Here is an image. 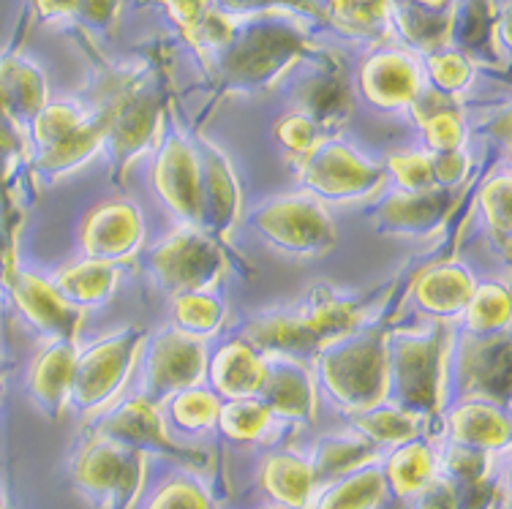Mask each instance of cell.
I'll list each match as a JSON object with an SVG mask.
<instances>
[{"label":"cell","mask_w":512,"mask_h":509,"mask_svg":"<svg viewBox=\"0 0 512 509\" xmlns=\"http://www.w3.org/2000/svg\"><path fill=\"white\" fill-rule=\"evenodd\" d=\"M314 55L316 47L295 17L265 9L235 14L232 36L205 69L216 77L224 93H251L273 85L297 60Z\"/></svg>","instance_id":"6da1fadb"},{"label":"cell","mask_w":512,"mask_h":509,"mask_svg":"<svg viewBox=\"0 0 512 509\" xmlns=\"http://www.w3.org/2000/svg\"><path fill=\"white\" fill-rule=\"evenodd\" d=\"M387 398L395 409L431 417L444 406V384L450 368V343L442 327L428 333L384 335Z\"/></svg>","instance_id":"7a4b0ae2"},{"label":"cell","mask_w":512,"mask_h":509,"mask_svg":"<svg viewBox=\"0 0 512 509\" xmlns=\"http://www.w3.org/2000/svg\"><path fill=\"white\" fill-rule=\"evenodd\" d=\"M316 376L335 406L355 414L371 412L387 398L384 335L349 333L316 352Z\"/></svg>","instance_id":"3957f363"},{"label":"cell","mask_w":512,"mask_h":509,"mask_svg":"<svg viewBox=\"0 0 512 509\" xmlns=\"http://www.w3.org/2000/svg\"><path fill=\"white\" fill-rule=\"evenodd\" d=\"M357 308L341 294L316 292L297 311L259 316L248 327V343L259 349H273L281 354L319 352L327 343L355 333Z\"/></svg>","instance_id":"277c9868"},{"label":"cell","mask_w":512,"mask_h":509,"mask_svg":"<svg viewBox=\"0 0 512 509\" xmlns=\"http://www.w3.org/2000/svg\"><path fill=\"white\" fill-rule=\"evenodd\" d=\"M148 471V455L93 436L71 463L74 488L99 509H131L139 501Z\"/></svg>","instance_id":"5b68a950"},{"label":"cell","mask_w":512,"mask_h":509,"mask_svg":"<svg viewBox=\"0 0 512 509\" xmlns=\"http://www.w3.org/2000/svg\"><path fill=\"white\" fill-rule=\"evenodd\" d=\"M256 235L273 251L297 259H314L333 251L338 243L333 218L311 194H286L267 199L248 218Z\"/></svg>","instance_id":"8992f818"},{"label":"cell","mask_w":512,"mask_h":509,"mask_svg":"<svg viewBox=\"0 0 512 509\" xmlns=\"http://www.w3.org/2000/svg\"><path fill=\"white\" fill-rule=\"evenodd\" d=\"M145 333L137 327H126L120 333L101 338L85 352H77L74 376H71L69 403L77 412H101L120 387L142 354Z\"/></svg>","instance_id":"52a82bcc"},{"label":"cell","mask_w":512,"mask_h":509,"mask_svg":"<svg viewBox=\"0 0 512 509\" xmlns=\"http://www.w3.org/2000/svg\"><path fill=\"white\" fill-rule=\"evenodd\" d=\"M224 267L227 259L221 245L199 226H183L175 235L161 240L148 256L153 281L169 297L205 292L221 278Z\"/></svg>","instance_id":"ba28073f"},{"label":"cell","mask_w":512,"mask_h":509,"mask_svg":"<svg viewBox=\"0 0 512 509\" xmlns=\"http://www.w3.org/2000/svg\"><path fill=\"white\" fill-rule=\"evenodd\" d=\"M297 177L319 202L363 199L387 183L384 167L360 156L344 139H322L306 158L297 161Z\"/></svg>","instance_id":"9c48e42d"},{"label":"cell","mask_w":512,"mask_h":509,"mask_svg":"<svg viewBox=\"0 0 512 509\" xmlns=\"http://www.w3.org/2000/svg\"><path fill=\"white\" fill-rule=\"evenodd\" d=\"M164 118V104L145 77H134L109 98V123L101 150L109 164L126 169L145 150L158 142V128Z\"/></svg>","instance_id":"30bf717a"},{"label":"cell","mask_w":512,"mask_h":509,"mask_svg":"<svg viewBox=\"0 0 512 509\" xmlns=\"http://www.w3.org/2000/svg\"><path fill=\"white\" fill-rule=\"evenodd\" d=\"M142 398L150 403L169 401L175 392L199 387L207 376L205 341L169 327L145 338L142 346Z\"/></svg>","instance_id":"8fae6325"},{"label":"cell","mask_w":512,"mask_h":509,"mask_svg":"<svg viewBox=\"0 0 512 509\" xmlns=\"http://www.w3.org/2000/svg\"><path fill=\"white\" fill-rule=\"evenodd\" d=\"M0 281L9 292L11 303L25 322L50 341H77L82 314L74 305H69L60 292L52 286L50 278L39 273H30L11 256L0 267Z\"/></svg>","instance_id":"7c38bea8"},{"label":"cell","mask_w":512,"mask_h":509,"mask_svg":"<svg viewBox=\"0 0 512 509\" xmlns=\"http://www.w3.org/2000/svg\"><path fill=\"white\" fill-rule=\"evenodd\" d=\"M145 237V221L134 202L107 199L85 213L79 226V248L85 259L118 267L137 254Z\"/></svg>","instance_id":"4fadbf2b"},{"label":"cell","mask_w":512,"mask_h":509,"mask_svg":"<svg viewBox=\"0 0 512 509\" xmlns=\"http://www.w3.org/2000/svg\"><path fill=\"white\" fill-rule=\"evenodd\" d=\"M150 180L172 216L186 226H199V156L191 139L180 131H169L158 142Z\"/></svg>","instance_id":"5bb4252c"},{"label":"cell","mask_w":512,"mask_h":509,"mask_svg":"<svg viewBox=\"0 0 512 509\" xmlns=\"http://www.w3.org/2000/svg\"><path fill=\"white\" fill-rule=\"evenodd\" d=\"M96 436H104V439L123 444L128 450L145 452V455L161 452V455L180 458V461H197L194 452L186 450L183 444L169 436L167 420L158 412L156 403H150L142 395L109 409L96 425Z\"/></svg>","instance_id":"9a60e30c"},{"label":"cell","mask_w":512,"mask_h":509,"mask_svg":"<svg viewBox=\"0 0 512 509\" xmlns=\"http://www.w3.org/2000/svg\"><path fill=\"white\" fill-rule=\"evenodd\" d=\"M357 82H360V93L371 107L382 112H398L409 107L423 90L425 74L409 52L382 49L360 66Z\"/></svg>","instance_id":"2e32d148"},{"label":"cell","mask_w":512,"mask_h":509,"mask_svg":"<svg viewBox=\"0 0 512 509\" xmlns=\"http://www.w3.org/2000/svg\"><path fill=\"white\" fill-rule=\"evenodd\" d=\"M455 207L453 191H390L371 213V221L382 235L425 237L442 229Z\"/></svg>","instance_id":"e0dca14e"},{"label":"cell","mask_w":512,"mask_h":509,"mask_svg":"<svg viewBox=\"0 0 512 509\" xmlns=\"http://www.w3.org/2000/svg\"><path fill=\"white\" fill-rule=\"evenodd\" d=\"M199 229L210 237L227 235L240 216V188L227 156L210 142H197Z\"/></svg>","instance_id":"ac0fdd59"},{"label":"cell","mask_w":512,"mask_h":509,"mask_svg":"<svg viewBox=\"0 0 512 509\" xmlns=\"http://www.w3.org/2000/svg\"><path fill=\"white\" fill-rule=\"evenodd\" d=\"M256 398L276 420L311 422L316 414L314 376L286 354L265 360V382Z\"/></svg>","instance_id":"d6986e66"},{"label":"cell","mask_w":512,"mask_h":509,"mask_svg":"<svg viewBox=\"0 0 512 509\" xmlns=\"http://www.w3.org/2000/svg\"><path fill=\"white\" fill-rule=\"evenodd\" d=\"M450 447L496 455L510 447V417L488 398H463L447 412Z\"/></svg>","instance_id":"ffe728a7"},{"label":"cell","mask_w":512,"mask_h":509,"mask_svg":"<svg viewBox=\"0 0 512 509\" xmlns=\"http://www.w3.org/2000/svg\"><path fill=\"white\" fill-rule=\"evenodd\" d=\"M77 360V343L50 341L28 368V395L47 417H60L71 395V376Z\"/></svg>","instance_id":"44dd1931"},{"label":"cell","mask_w":512,"mask_h":509,"mask_svg":"<svg viewBox=\"0 0 512 509\" xmlns=\"http://www.w3.org/2000/svg\"><path fill=\"white\" fill-rule=\"evenodd\" d=\"M207 379L221 401L256 398L265 382V357L248 341L224 343L207 363Z\"/></svg>","instance_id":"7402d4cb"},{"label":"cell","mask_w":512,"mask_h":509,"mask_svg":"<svg viewBox=\"0 0 512 509\" xmlns=\"http://www.w3.org/2000/svg\"><path fill=\"white\" fill-rule=\"evenodd\" d=\"M256 482L278 509H308L316 496L311 463L297 452H270L259 463Z\"/></svg>","instance_id":"603a6c76"},{"label":"cell","mask_w":512,"mask_h":509,"mask_svg":"<svg viewBox=\"0 0 512 509\" xmlns=\"http://www.w3.org/2000/svg\"><path fill=\"white\" fill-rule=\"evenodd\" d=\"M50 101V88L44 71L22 55L0 58V107L22 131Z\"/></svg>","instance_id":"cb8c5ba5"},{"label":"cell","mask_w":512,"mask_h":509,"mask_svg":"<svg viewBox=\"0 0 512 509\" xmlns=\"http://www.w3.org/2000/svg\"><path fill=\"white\" fill-rule=\"evenodd\" d=\"M109 123V101L99 112H93L88 118L82 120V126L77 131H71L69 137L58 142L50 150L44 153H36L30 158L33 164V172L41 177V180H58V177L69 175L82 164H88L90 158L96 156L104 145V134H107Z\"/></svg>","instance_id":"d4e9b609"},{"label":"cell","mask_w":512,"mask_h":509,"mask_svg":"<svg viewBox=\"0 0 512 509\" xmlns=\"http://www.w3.org/2000/svg\"><path fill=\"white\" fill-rule=\"evenodd\" d=\"M474 275L463 265H436L414 281L412 297L417 308L436 319H458L472 300Z\"/></svg>","instance_id":"484cf974"},{"label":"cell","mask_w":512,"mask_h":509,"mask_svg":"<svg viewBox=\"0 0 512 509\" xmlns=\"http://www.w3.org/2000/svg\"><path fill=\"white\" fill-rule=\"evenodd\" d=\"M382 474L387 482V493L412 501L420 490L428 488L439 477V458L431 444H425L423 439H412L387 452Z\"/></svg>","instance_id":"4316f807"},{"label":"cell","mask_w":512,"mask_h":509,"mask_svg":"<svg viewBox=\"0 0 512 509\" xmlns=\"http://www.w3.org/2000/svg\"><path fill=\"white\" fill-rule=\"evenodd\" d=\"M50 281L66 303L85 311V308H96V305L107 303L118 289L120 273L115 265L85 259V262L58 270Z\"/></svg>","instance_id":"83f0119b"},{"label":"cell","mask_w":512,"mask_h":509,"mask_svg":"<svg viewBox=\"0 0 512 509\" xmlns=\"http://www.w3.org/2000/svg\"><path fill=\"white\" fill-rule=\"evenodd\" d=\"M384 499H387V482H384L382 463H368L341 480L322 485L319 496H314L308 509H379Z\"/></svg>","instance_id":"f1b7e54d"},{"label":"cell","mask_w":512,"mask_h":509,"mask_svg":"<svg viewBox=\"0 0 512 509\" xmlns=\"http://www.w3.org/2000/svg\"><path fill=\"white\" fill-rule=\"evenodd\" d=\"M376 450L371 441H365L363 436H327L319 439L311 450V471H314L316 488H322L327 482H335L352 474V471L363 469L368 463H376Z\"/></svg>","instance_id":"f546056e"},{"label":"cell","mask_w":512,"mask_h":509,"mask_svg":"<svg viewBox=\"0 0 512 509\" xmlns=\"http://www.w3.org/2000/svg\"><path fill=\"white\" fill-rule=\"evenodd\" d=\"M450 363H455L461 390L469 398L472 392H483L488 382H496V368L507 371V363H510L507 341L499 335L496 338H472Z\"/></svg>","instance_id":"4dcf8cb0"},{"label":"cell","mask_w":512,"mask_h":509,"mask_svg":"<svg viewBox=\"0 0 512 509\" xmlns=\"http://www.w3.org/2000/svg\"><path fill=\"white\" fill-rule=\"evenodd\" d=\"M352 425H355L357 436H363L365 441H371L376 450H393L398 444H406V441L420 439V425H423V417H417L412 412H404V409H395L390 403H382L371 412L355 414L352 417Z\"/></svg>","instance_id":"1f68e13d"},{"label":"cell","mask_w":512,"mask_h":509,"mask_svg":"<svg viewBox=\"0 0 512 509\" xmlns=\"http://www.w3.org/2000/svg\"><path fill=\"white\" fill-rule=\"evenodd\" d=\"M463 327L472 338H496L510 327V292L502 284L474 286L463 311Z\"/></svg>","instance_id":"d6a6232c"},{"label":"cell","mask_w":512,"mask_h":509,"mask_svg":"<svg viewBox=\"0 0 512 509\" xmlns=\"http://www.w3.org/2000/svg\"><path fill=\"white\" fill-rule=\"evenodd\" d=\"M221 398L210 387H188L175 392L167 401V420L172 428L186 433H202L216 428L218 412H221Z\"/></svg>","instance_id":"836d02e7"},{"label":"cell","mask_w":512,"mask_h":509,"mask_svg":"<svg viewBox=\"0 0 512 509\" xmlns=\"http://www.w3.org/2000/svg\"><path fill=\"white\" fill-rule=\"evenodd\" d=\"M276 417L267 412L259 398H240V401H224L218 412L216 428L229 441L237 444H254L262 441L273 428Z\"/></svg>","instance_id":"e575fe53"},{"label":"cell","mask_w":512,"mask_h":509,"mask_svg":"<svg viewBox=\"0 0 512 509\" xmlns=\"http://www.w3.org/2000/svg\"><path fill=\"white\" fill-rule=\"evenodd\" d=\"M172 322L180 333L205 341L224 322V303L210 289L180 294V297H172Z\"/></svg>","instance_id":"d590c367"},{"label":"cell","mask_w":512,"mask_h":509,"mask_svg":"<svg viewBox=\"0 0 512 509\" xmlns=\"http://www.w3.org/2000/svg\"><path fill=\"white\" fill-rule=\"evenodd\" d=\"M335 28L360 39H376L390 28V0H327Z\"/></svg>","instance_id":"8d00e7d4"},{"label":"cell","mask_w":512,"mask_h":509,"mask_svg":"<svg viewBox=\"0 0 512 509\" xmlns=\"http://www.w3.org/2000/svg\"><path fill=\"white\" fill-rule=\"evenodd\" d=\"M85 118L88 115H85V109L79 107L77 101H47L39 115L30 120L28 131H25L28 134V145L36 153H44V150H50L58 142H63L71 131H77Z\"/></svg>","instance_id":"74e56055"},{"label":"cell","mask_w":512,"mask_h":509,"mask_svg":"<svg viewBox=\"0 0 512 509\" xmlns=\"http://www.w3.org/2000/svg\"><path fill=\"white\" fill-rule=\"evenodd\" d=\"M510 172L502 169L499 175L488 177L477 194V207H480V216H483L488 232H491L493 243L502 248V254H510Z\"/></svg>","instance_id":"f35d334b"},{"label":"cell","mask_w":512,"mask_h":509,"mask_svg":"<svg viewBox=\"0 0 512 509\" xmlns=\"http://www.w3.org/2000/svg\"><path fill=\"white\" fill-rule=\"evenodd\" d=\"M425 74H428L431 88L444 93V96L458 98L463 90L472 85L474 66L466 52L444 47L431 52V55H425Z\"/></svg>","instance_id":"ab89813d"},{"label":"cell","mask_w":512,"mask_h":509,"mask_svg":"<svg viewBox=\"0 0 512 509\" xmlns=\"http://www.w3.org/2000/svg\"><path fill=\"white\" fill-rule=\"evenodd\" d=\"M25 161H30L28 134L0 107V218L3 221H6V207L11 202V183Z\"/></svg>","instance_id":"60d3db41"},{"label":"cell","mask_w":512,"mask_h":509,"mask_svg":"<svg viewBox=\"0 0 512 509\" xmlns=\"http://www.w3.org/2000/svg\"><path fill=\"white\" fill-rule=\"evenodd\" d=\"M303 101H306V107L300 112H306L322 131L338 118L344 120L346 109H349V96H346L344 82L338 77H316L303 93Z\"/></svg>","instance_id":"b9f144b4"},{"label":"cell","mask_w":512,"mask_h":509,"mask_svg":"<svg viewBox=\"0 0 512 509\" xmlns=\"http://www.w3.org/2000/svg\"><path fill=\"white\" fill-rule=\"evenodd\" d=\"M145 509H218L207 488L188 474L169 477L145 501Z\"/></svg>","instance_id":"7bdbcfd3"},{"label":"cell","mask_w":512,"mask_h":509,"mask_svg":"<svg viewBox=\"0 0 512 509\" xmlns=\"http://www.w3.org/2000/svg\"><path fill=\"white\" fill-rule=\"evenodd\" d=\"M420 131H423L425 153H453V150H463V142H466V123L458 107L444 109L434 118L423 120Z\"/></svg>","instance_id":"ee69618b"},{"label":"cell","mask_w":512,"mask_h":509,"mask_svg":"<svg viewBox=\"0 0 512 509\" xmlns=\"http://www.w3.org/2000/svg\"><path fill=\"white\" fill-rule=\"evenodd\" d=\"M276 139L281 142V147H284L289 156L300 161V158H306L325 139V131L316 126L306 112L297 109V112H289V115L278 120Z\"/></svg>","instance_id":"f6af8a7d"},{"label":"cell","mask_w":512,"mask_h":509,"mask_svg":"<svg viewBox=\"0 0 512 509\" xmlns=\"http://www.w3.org/2000/svg\"><path fill=\"white\" fill-rule=\"evenodd\" d=\"M387 177H393L398 191H431L434 172H431V156L428 153H395L384 167Z\"/></svg>","instance_id":"bcb514c9"},{"label":"cell","mask_w":512,"mask_h":509,"mask_svg":"<svg viewBox=\"0 0 512 509\" xmlns=\"http://www.w3.org/2000/svg\"><path fill=\"white\" fill-rule=\"evenodd\" d=\"M123 0H74L71 20L93 36H109L120 20Z\"/></svg>","instance_id":"7dc6e473"},{"label":"cell","mask_w":512,"mask_h":509,"mask_svg":"<svg viewBox=\"0 0 512 509\" xmlns=\"http://www.w3.org/2000/svg\"><path fill=\"white\" fill-rule=\"evenodd\" d=\"M431 156V172H434V186L444 191H455L458 186L466 183L472 161L463 150L453 153H428Z\"/></svg>","instance_id":"c3c4849f"},{"label":"cell","mask_w":512,"mask_h":509,"mask_svg":"<svg viewBox=\"0 0 512 509\" xmlns=\"http://www.w3.org/2000/svg\"><path fill=\"white\" fill-rule=\"evenodd\" d=\"M412 509H463V493L455 482L439 474L428 488L414 496Z\"/></svg>","instance_id":"681fc988"},{"label":"cell","mask_w":512,"mask_h":509,"mask_svg":"<svg viewBox=\"0 0 512 509\" xmlns=\"http://www.w3.org/2000/svg\"><path fill=\"white\" fill-rule=\"evenodd\" d=\"M158 3L167 9L169 20L175 22L180 33H188L213 6V0H158Z\"/></svg>","instance_id":"f907efd6"},{"label":"cell","mask_w":512,"mask_h":509,"mask_svg":"<svg viewBox=\"0 0 512 509\" xmlns=\"http://www.w3.org/2000/svg\"><path fill=\"white\" fill-rule=\"evenodd\" d=\"M30 11L39 22H63L71 20L74 0H30Z\"/></svg>","instance_id":"816d5d0a"},{"label":"cell","mask_w":512,"mask_h":509,"mask_svg":"<svg viewBox=\"0 0 512 509\" xmlns=\"http://www.w3.org/2000/svg\"><path fill=\"white\" fill-rule=\"evenodd\" d=\"M409 3L417 6V9L428 11V14H453L458 0H409Z\"/></svg>","instance_id":"f5cc1de1"},{"label":"cell","mask_w":512,"mask_h":509,"mask_svg":"<svg viewBox=\"0 0 512 509\" xmlns=\"http://www.w3.org/2000/svg\"><path fill=\"white\" fill-rule=\"evenodd\" d=\"M14 256V251L9 248V232H6V221L0 218V267H3V262L6 259H11Z\"/></svg>","instance_id":"db71d44e"},{"label":"cell","mask_w":512,"mask_h":509,"mask_svg":"<svg viewBox=\"0 0 512 509\" xmlns=\"http://www.w3.org/2000/svg\"><path fill=\"white\" fill-rule=\"evenodd\" d=\"M0 509H9V504H6V496L0 493Z\"/></svg>","instance_id":"11a10c76"},{"label":"cell","mask_w":512,"mask_h":509,"mask_svg":"<svg viewBox=\"0 0 512 509\" xmlns=\"http://www.w3.org/2000/svg\"><path fill=\"white\" fill-rule=\"evenodd\" d=\"M0 289H3V281H0Z\"/></svg>","instance_id":"9f6ffc18"}]
</instances>
